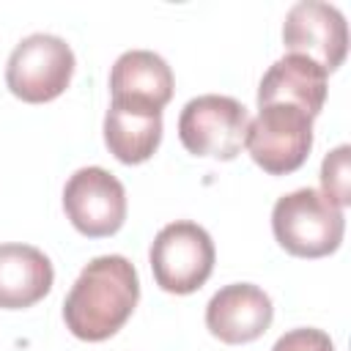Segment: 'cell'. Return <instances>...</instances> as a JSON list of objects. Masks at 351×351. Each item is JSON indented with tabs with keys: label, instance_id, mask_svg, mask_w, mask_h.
I'll list each match as a JSON object with an SVG mask.
<instances>
[{
	"label": "cell",
	"instance_id": "cell-1",
	"mask_svg": "<svg viewBox=\"0 0 351 351\" xmlns=\"http://www.w3.org/2000/svg\"><path fill=\"white\" fill-rule=\"evenodd\" d=\"M137 299V269L123 255H99L71 285L63 302V321L74 337L101 343L132 318Z\"/></svg>",
	"mask_w": 351,
	"mask_h": 351
},
{
	"label": "cell",
	"instance_id": "cell-2",
	"mask_svg": "<svg viewBox=\"0 0 351 351\" xmlns=\"http://www.w3.org/2000/svg\"><path fill=\"white\" fill-rule=\"evenodd\" d=\"M277 244L296 258H324L343 241V208L329 203L318 189H296L277 197L271 208Z\"/></svg>",
	"mask_w": 351,
	"mask_h": 351
},
{
	"label": "cell",
	"instance_id": "cell-3",
	"mask_svg": "<svg viewBox=\"0 0 351 351\" xmlns=\"http://www.w3.org/2000/svg\"><path fill=\"white\" fill-rule=\"evenodd\" d=\"M258 110L244 137L252 162L269 176L299 170L313 148V118L296 104H263Z\"/></svg>",
	"mask_w": 351,
	"mask_h": 351
},
{
	"label": "cell",
	"instance_id": "cell-4",
	"mask_svg": "<svg viewBox=\"0 0 351 351\" xmlns=\"http://www.w3.org/2000/svg\"><path fill=\"white\" fill-rule=\"evenodd\" d=\"M214 241L206 228L189 219L165 225L151 244V271L167 293H195L214 271Z\"/></svg>",
	"mask_w": 351,
	"mask_h": 351
},
{
	"label": "cell",
	"instance_id": "cell-5",
	"mask_svg": "<svg viewBox=\"0 0 351 351\" xmlns=\"http://www.w3.org/2000/svg\"><path fill=\"white\" fill-rule=\"evenodd\" d=\"M74 74V52L71 47L52 33H33L22 38L5 66L8 90L27 101L44 104L58 99Z\"/></svg>",
	"mask_w": 351,
	"mask_h": 351
},
{
	"label": "cell",
	"instance_id": "cell-6",
	"mask_svg": "<svg viewBox=\"0 0 351 351\" xmlns=\"http://www.w3.org/2000/svg\"><path fill=\"white\" fill-rule=\"evenodd\" d=\"M250 126V112L233 96L206 93L189 99L178 115V140L192 156L230 162L239 156Z\"/></svg>",
	"mask_w": 351,
	"mask_h": 351
},
{
	"label": "cell",
	"instance_id": "cell-7",
	"mask_svg": "<svg viewBox=\"0 0 351 351\" xmlns=\"http://www.w3.org/2000/svg\"><path fill=\"white\" fill-rule=\"evenodd\" d=\"M63 211L82 236H112L126 219V189L104 167H80L63 186Z\"/></svg>",
	"mask_w": 351,
	"mask_h": 351
},
{
	"label": "cell",
	"instance_id": "cell-8",
	"mask_svg": "<svg viewBox=\"0 0 351 351\" xmlns=\"http://www.w3.org/2000/svg\"><path fill=\"white\" fill-rule=\"evenodd\" d=\"M282 44L288 55L310 58L329 74L346 60V49H348L346 16L329 3L302 0L291 5V11L285 14Z\"/></svg>",
	"mask_w": 351,
	"mask_h": 351
},
{
	"label": "cell",
	"instance_id": "cell-9",
	"mask_svg": "<svg viewBox=\"0 0 351 351\" xmlns=\"http://www.w3.org/2000/svg\"><path fill=\"white\" fill-rule=\"evenodd\" d=\"M271 318L274 307L269 293L252 282H230L219 288L206 304L208 332L228 346L258 340L271 326Z\"/></svg>",
	"mask_w": 351,
	"mask_h": 351
},
{
	"label": "cell",
	"instance_id": "cell-10",
	"mask_svg": "<svg viewBox=\"0 0 351 351\" xmlns=\"http://www.w3.org/2000/svg\"><path fill=\"white\" fill-rule=\"evenodd\" d=\"M112 101L162 110L173 99V71L167 60L151 49L123 52L110 71Z\"/></svg>",
	"mask_w": 351,
	"mask_h": 351
},
{
	"label": "cell",
	"instance_id": "cell-11",
	"mask_svg": "<svg viewBox=\"0 0 351 351\" xmlns=\"http://www.w3.org/2000/svg\"><path fill=\"white\" fill-rule=\"evenodd\" d=\"M326 71L302 55H285L269 66L258 85V107L263 104H296L310 118L324 110Z\"/></svg>",
	"mask_w": 351,
	"mask_h": 351
},
{
	"label": "cell",
	"instance_id": "cell-12",
	"mask_svg": "<svg viewBox=\"0 0 351 351\" xmlns=\"http://www.w3.org/2000/svg\"><path fill=\"white\" fill-rule=\"evenodd\" d=\"M49 258L30 244H0V307L25 310L41 302L52 288Z\"/></svg>",
	"mask_w": 351,
	"mask_h": 351
},
{
	"label": "cell",
	"instance_id": "cell-13",
	"mask_svg": "<svg viewBox=\"0 0 351 351\" xmlns=\"http://www.w3.org/2000/svg\"><path fill=\"white\" fill-rule=\"evenodd\" d=\"M104 143L123 165H140L162 143V110L110 101L104 115Z\"/></svg>",
	"mask_w": 351,
	"mask_h": 351
},
{
	"label": "cell",
	"instance_id": "cell-14",
	"mask_svg": "<svg viewBox=\"0 0 351 351\" xmlns=\"http://www.w3.org/2000/svg\"><path fill=\"white\" fill-rule=\"evenodd\" d=\"M348 156H351V148L348 145H337L335 151H329L324 156V165H321V195L335 203L337 208H346L351 203V170H348Z\"/></svg>",
	"mask_w": 351,
	"mask_h": 351
},
{
	"label": "cell",
	"instance_id": "cell-15",
	"mask_svg": "<svg viewBox=\"0 0 351 351\" xmlns=\"http://www.w3.org/2000/svg\"><path fill=\"white\" fill-rule=\"evenodd\" d=\"M271 351H335L332 340L326 332L313 329V326H302V329H291L285 332Z\"/></svg>",
	"mask_w": 351,
	"mask_h": 351
}]
</instances>
